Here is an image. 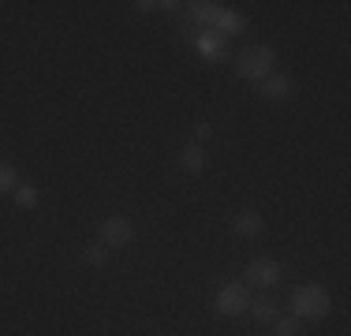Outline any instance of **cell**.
<instances>
[{"label": "cell", "instance_id": "52a82bcc", "mask_svg": "<svg viewBox=\"0 0 351 336\" xmlns=\"http://www.w3.org/2000/svg\"><path fill=\"white\" fill-rule=\"evenodd\" d=\"M258 90H262V97H269V101H284L291 94V79L280 75V71H273V75H265V79L258 82Z\"/></svg>", "mask_w": 351, "mask_h": 336}, {"label": "cell", "instance_id": "8fae6325", "mask_svg": "<svg viewBox=\"0 0 351 336\" xmlns=\"http://www.w3.org/2000/svg\"><path fill=\"white\" fill-rule=\"evenodd\" d=\"M180 168H183V172H202V168H206V149L198 146V142L183 146L180 149Z\"/></svg>", "mask_w": 351, "mask_h": 336}, {"label": "cell", "instance_id": "9c48e42d", "mask_svg": "<svg viewBox=\"0 0 351 336\" xmlns=\"http://www.w3.org/2000/svg\"><path fill=\"white\" fill-rule=\"evenodd\" d=\"M247 310H250V317H254V322H277V317H280V307H277V299H273V296L250 299Z\"/></svg>", "mask_w": 351, "mask_h": 336}, {"label": "cell", "instance_id": "277c9868", "mask_svg": "<svg viewBox=\"0 0 351 336\" xmlns=\"http://www.w3.org/2000/svg\"><path fill=\"white\" fill-rule=\"evenodd\" d=\"M101 243L105 247H131L135 243V228L128 217H105L101 221Z\"/></svg>", "mask_w": 351, "mask_h": 336}, {"label": "cell", "instance_id": "4fadbf2b", "mask_svg": "<svg viewBox=\"0 0 351 336\" xmlns=\"http://www.w3.org/2000/svg\"><path fill=\"white\" fill-rule=\"evenodd\" d=\"M82 258H86L90 265H105V262H108V250H105V243H90V247L82 250Z\"/></svg>", "mask_w": 351, "mask_h": 336}, {"label": "cell", "instance_id": "7a4b0ae2", "mask_svg": "<svg viewBox=\"0 0 351 336\" xmlns=\"http://www.w3.org/2000/svg\"><path fill=\"white\" fill-rule=\"evenodd\" d=\"M273 64H277L273 45H247L243 53L236 56V75L247 82H262L265 75H273Z\"/></svg>", "mask_w": 351, "mask_h": 336}, {"label": "cell", "instance_id": "8992f818", "mask_svg": "<svg viewBox=\"0 0 351 336\" xmlns=\"http://www.w3.org/2000/svg\"><path fill=\"white\" fill-rule=\"evenodd\" d=\"M191 41H195V49H198V53L206 56V60H213V64L228 56V41H224V38H221V34H217V30H198V34H195V38H191Z\"/></svg>", "mask_w": 351, "mask_h": 336}, {"label": "cell", "instance_id": "7c38bea8", "mask_svg": "<svg viewBox=\"0 0 351 336\" xmlns=\"http://www.w3.org/2000/svg\"><path fill=\"white\" fill-rule=\"evenodd\" d=\"M38 187H34V183H23V187H15V206H19V209H34L38 206Z\"/></svg>", "mask_w": 351, "mask_h": 336}, {"label": "cell", "instance_id": "2e32d148", "mask_svg": "<svg viewBox=\"0 0 351 336\" xmlns=\"http://www.w3.org/2000/svg\"><path fill=\"white\" fill-rule=\"evenodd\" d=\"M210 134H213V128H210L206 120H198V123H195V142H198V146H202V142L210 139Z\"/></svg>", "mask_w": 351, "mask_h": 336}, {"label": "cell", "instance_id": "6da1fadb", "mask_svg": "<svg viewBox=\"0 0 351 336\" xmlns=\"http://www.w3.org/2000/svg\"><path fill=\"white\" fill-rule=\"evenodd\" d=\"M291 310H295L299 322H322V317H329V310H332L329 288H322V284H303V288H295L291 291Z\"/></svg>", "mask_w": 351, "mask_h": 336}, {"label": "cell", "instance_id": "3957f363", "mask_svg": "<svg viewBox=\"0 0 351 336\" xmlns=\"http://www.w3.org/2000/svg\"><path fill=\"white\" fill-rule=\"evenodd\" d=\"M247 302H250V291H247V284H239V280L224 284V288L217 291V310H221L224 317L243 314V310H247Z\"/></svg>", "mask_w": 351, "mask_h": 336}, {"label": "cell", "instance_id": "ba28073f", "mask_svg": "<svg viewBox=\"0 0 351 336\" xmlns=\"http://www.w3.org/2000/svg\"><path fill=\"white\" fill-rule=\"evenodd\" d=\"M213 30L221 34L224 41H228V38H236V34H243V30H247V19H243V15H239V12H232V8H224V12L217 15Z\"/></svg>", "mask_w": 351, "mask_h": 336}, {"label": "cell", "instance_id": "5b68a950", "mask_svg": "<svg viewBox=\"0 0 351 336\" xmlns=\"http://www.w3.org/2000/svg\"><path fill=\"white\" fill-rule=\"evenodd\" d=\"M247 280L254 284V288H273V284L280 280V265L273 262V258H254V262L247 265Z\"/></svg>", "mask_w": 351, "mask_h": 336}, {"label": "cell", "instance_id": "30bf717a", "mask_svg": "<svg viewBox=\"0 0 351 336\" xmlns=\"http://www.w3.org/2000/svg\"><path fill=\"white\" fill-rule=\"evenodd\" d=\"M232 228H236L239 235H247V239H254V235H262L265 221L254 213V209H243V213H236V221H232Z\"/></svg>", "mask_w": 351, "mask_h": 336}, {"label": "cell", "instance_id": "9a60e30c", "mask_svg": "<svg viewBox=\"0 0 351 336\" xmlns=\"http://www.w3.org/2000/svg\"><path fill=\"white\" fill-rule=\"evenodd\" d=\"M19 180H15V168L12 165H0V191H15Z\"/></svg>", "mask_w": 351, "mask_h": 336}, {"label": "cell", "instance_id": "5bb4252c", "mask_svg": "<svg viewBox=\"0 0 351 336\" xmlns=\"http://www.w3.org/2000/svg\"><path fill=\"white\" fill-rule=\"evenodd\" d=\"M299 329H303V322H299L295 314H291V317H277V336H299Z\"/></svg>", "mask_w": 351, "mask_h": 336}]
</instances>
